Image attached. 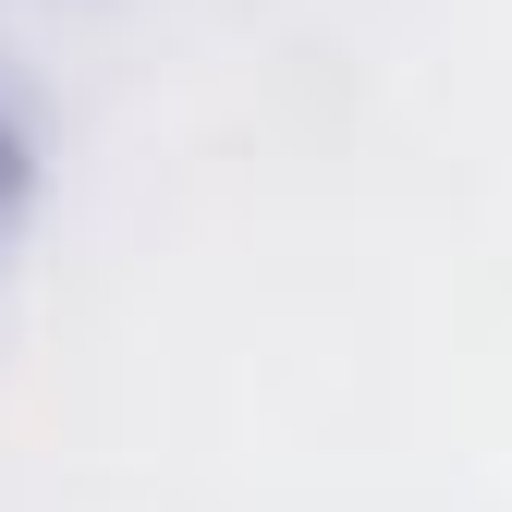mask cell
Returning <instances> with one entry per match:
<instances>
[{
  "label": "cell",
  "mask_w": 512,
  "mask_h": 512,
  "mask_svg": "<svg viewBox=\"0 0 512 512\" xmlns=\"http://www.w3.org/2000/svg\"><path fill=\"white\" fill-rule=\"evenodd\" d=\"M25 183H37V159H25L13 122H0V244H13V220H25Z\"/></svg>",
  "instance_id": "obj_1"
}]
</instances>
